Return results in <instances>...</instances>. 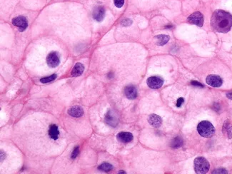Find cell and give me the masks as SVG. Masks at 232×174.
<instances>
[{
  "mask_svg": "<svg viewBox=\"0 0 232 174\" xmlns=\"http://www.w3.org/2000/svg\"><path fill=\"white\" fill-rule=\"evenodd\" d=\"M211 25L216 32L227 33L232 26V15L224 10H216L211 17Z\"/></svg>",
  "mask_w": 232,
  "mask_h": 174,
  "instance_id": "6da1fadb",
  "label": "cell"
},
{
  "mask_svg": "<svg viewBox=\"0 0 232 174\" xmlns=\"http://www.w3.org/2000/svg\"><path fill=\"white\" fill-rule=\"evenodd\" d=\"M197 131L199 135L204 138H211L215 133L214 126L211 122L207 121H203L200 122L198 124Z\"/></svg>",
  "mask_w": 232,
  "mask_h": 174,
  "instance_id": "7a4b0ae2",
  "label": "cell"
},
{
  "mask_svg": "<svg viewBox=\"0 0 232 174\" xmlns=\"http://www.w3.org/2000/svg\"><path fill=\"white\" fill-rule=\"evenodd\" d=\"M210 165L204 157H198L194 160V170L196 173L204 174L208 172Z\"/></svg>",
  "mask_w": 232,
  "mask_h": 174,
  "instance_id": "3957f363",
  "label": "cell"
},
{
  "mask_svg": "<svg viewBox=\"0 0 232 174\" xmlns=\"http://www.w3.org/2000/svg\"><path fill=\"white\" fill-rule=\"evenodd\" d=\"M105 122L111 127H116L119 124V118L114 111L109 110L105 115Z\"/></svg>",
  "mask_w": 232,
  "mask_h": 174,
  "instance_id": "277c9868",
  "label": "cell"
},
{
  "mask_svg": "<svg viewBox=\"0 0 232 174\" xmlns=\"http://www.w3.org/2000/svg\"><path fill=\"white\" fill-rule=\"evenodd\" d=\"M188 22L190 24H195L198 26H202L204 24V17L203 14L199 12H194L188 17Z\"/></svg>",
  "mask_w": 232,
  "mask_h": 174,
  "instance_id": "5b68a950",
  "label": "cell"
},
{
  "mask_svg": "<svg viewBox=\"0 0 232 174\" xmlns=\"http://www.w3.org/2000/svg\"><path fill=\"white\" fill-rule=\"evenodd\" d=\"M146 83L149 88L157 89L162 86L164 84V80L159 77H151L147 79Z\"/></svg>",
  "mask_w": 232,
  "mask_h": 174,
  "instance_id": "8992f818",
  "label": "cell"
},
{
  "mask_svg": "<svg viewBox=\"0 0 232 174\" xmlns=\"http://www.w3.org/2000/svg\"><path fill=\"white\" fill-rule=\"evenodd\" d=\"M12 24L19 29V32H24L27 28V20L24 17L19 16L12 19Z\"/></svg>",
  "mask_w": 232,
  "mask_h": 174,
  "instance_id": "52a82bcc",
  "label": "cell"
},
{
  "mask_svg": "<svg viewBox=\"0 0 232 174\" xmlns=\"http://www.w3.org/2000/svg\"><path fill=\"white\" fill-rule=\"evenodd\" d=\"M206 82L208 85L212 87H219L223 84L222 78L216 75H209L206 79Z\"/></svg>",
  "mask_w": 232,
  "mask_h": 174,
  "instance_id": "ba28073f",
  "label": "cell"
},
{
  "mask_svg": "<svg viewBox=\"0 0 232 174\" xmlns=\"http://www.w3.org/2000/svg\"><path fill=\"white\" fill-rule=\"evenodd\" d=\"M59 58L58 57L57 53L54 52L49 53L47 57H46V63L51 68L57 67L59 64Z\"/></svg>",
  "mask_w": 232,
  "mask_h": 174,
  "instance_id": "9c48e42d",
  "label": "cell"
},
{
  "mask_svg": "<svg viewBox=\"0 0 232 174\" xmlns=\"http://www.w3.org/2000/svg\"><path fill=\"white\" fill-rule=\"evenodd\" d=\"M105 15V10L104 7L101 6H98L94 8L93 11V17L96 21L102 22Z\"/></svg>",
  "mask_w": 232,
  "mask_h": 174,
  "instance_id": "30bf717a",
  "label": "cell"
},
{
  "mask_svg": "<svg viewBox=\"0 0 232 174\" xmlns=\"http://www.w3.org/2000/svg\"><path fill=\"white\" fill-rule=\"evenodd\" d=\"M124 94L127 99H134L137 97V89L134 86H127L124 89Z\"/></svg>",
  "mask_w": 232,
  "mask_h": 174,
  "instance_id": "8fae6325",
  "label": "cell"
},
{
  "mask_svg": "<svg viewBox=\"0 0 232 174\" xmlns=\"http://www.w3.org/2000/svg\"><path fill=\"white\" fill-rule=\"evenodd\" d=\"M132 133L129 132H120L117 135V139L122 143H129L133 140Z\"/></svg>",
  "mask_w": 232,
  "mask_h": 174,
  "instance_id": "7c38bea8",
  "label": "cell"
},
{
  "mask_svg": "<svg viewBox=\"0 0 232 174\" xmlns=\"http://www.w3.org/2000/svg\"><path fill=\"white\" fill-rule=\"evenodd\" d=\"M148 121L151 126L155 128H159L162 124V118L157 114H151L149 116Z\"/></svg>",
  "mask_w": 232,
  "mask_h": 174,
  "instance_id": "4fadbf2b",
  "label": "cell"
},
{
  "mask_svg": "<svg viewBox=\"0 0 232 174\" xmlns=\"http://www.w3.org/2000/svg\"><path fill=\"white\" fill-rule=\"evenodd\" d=\"M68 113L71 116V117L79 118L83 116L84 111L82 107H80L79 106H74L69 109Z\"/></svg>",
  "mask_w": 232,
  "mask_h": 174,
  "instance_id": "5bb4252c",
  "label": "cell"
},
{
  "mask_svg": "<svg viewBox=\"0 0 232 174\" xmlns=\"http://www.w3.org/2000/svg\"><path fill=\"white\" fill-rule=\"evenodd\" d=\"M84 66L83 64L81 63H77L71 71V75L72 77H78V76L82 74V73L84 72Z\"/></svg>",
  "mask_w": 232,
  "mask_h": 174,
  "instance_id": "9a60e30c",
  "label": "cell"
},
{
  "mask_svg": "<svg viewBox=\"0 0 232 174\" xmlns=\"http://www.w3.org/2000/svg\"><path fill=\"white\" fill-rule=\"evenodd\" d=\"M59 131L57 125H51L50 126V129H49V136H50V137L53 140H57L59 138Z\"/></svg>",
  "mask_w": 232,
  "mask_h": 174,
  "instance_id": "2e32d148",
  "label": "cell"
},
{
  "mask_svg": "<svg viewBox=\"0 0 232 174\" xmlns=\"http://www.w3.org/2000/svg\"><path fill=\"white\" fill-rule=\"evenodd\" d=\"M155 39H157V45L163 46L169 42V39H170V37H169L168 35L160 34V35L157 36V37H155Z\"/></svg>",
  "mask_w": 232,
  "mask_h": 174,
  "instance_id": "e0dca14e",
  "label": "cell"
},
{
  "mask_svg": "<svg viewBox=\"0 0 232 174\" xmlns=\"http://www.w3.org/2000/svg\"><path fill=\"white\" fill-rule=\"evenodd\" d=\"M183 145V139L179 136H177L171 142V147L172 148H178L182 147Z\"/></svg>",
  "mask_w": 232,
  "mask_h": 174,
  "instance_id": "ac0fdd59",
  "label": "cell"
},
{
  "mask_svg": "<svg viewBox=\"0 0 232 174\" xmlns=\"http://www.w3.org/2000/svg\"><path fill=\"white\" fill-rule=\"evenodd\" d=\"M98 169L100 171H105V172H109V171L112 170L113 166H112V165H111L110 164H108V163H104V164H101L99 167H98Z\"/></svg>",
  "mask_w": 232,
  "mask_h": 174,
  "instance_id": "d6986e66",
  "label": "cell"
},
{
  "mask_svg": "<svg viewBox=\"0 0 232 174\" xmlns=\"http://www.w3.org/2000/svg\"><path fill=\"white\" fill-rule=\"evenodd\" d=\"M56 78H57V75H56L55 73H54V74H52V76H50V77H46L42 78V79H40V81H41L42 83L46 84V83H48V82L52 81L53 80H55Z\"/></svg>",
  "mask_w": 232,
  "mask_h": 174,
  "instance_id": "ffe728a7",
  "label": "cell"
},
{
  "mask_svg": "<svg viewBox=\"0 0 232 174\" xmlns=\"http://www.w3.org/2000/svg\"><path fill=\"white\" fill-rule=\"evenodd\" d=\"M115 6L118 8H121L124 4V0H114Z\"/></svg>",
  "mask_w": 232,
  "mask_h": 174,
  "instance_id": "44dd1931",
  "label": "cell"
},
{
  "mask_svg": "<svg viewBox=\"0 0 232 174\" xmlns=\"http://www.w3.org/2000/svg\"><path fill=\"white\" fill-rule=\"evenodd\" d=\"M78 154H79V147H76V148H74V150L73 151L72 153H71V158H72V159H74V158H77Z\"/></svg>",
  "mask_w": 232,
  "mask_h": 174,
  "instance_id": "7402d4cb",
  "label": "cell"
},
{
  "mask_svg": "<svg viewBox=\"0 0 232 174\" xmlns=\"http://www.w3.org/2000/svg\"><path fill=\"white\" fill-rule=\"evenodd\" d=\"M131 23H132V21H131V19H124V21H122V25H123V26H126L131 25Z\"/></svg>",
  "mask_w": 232,
  "mask_h": 174,
  "instance_id": "603a6c76",
  "label": "cell"
},
{
  "mask_svg": "<svg viewBox=\"0 0 232 174\" xmlns=\"http://www.w3.org/2000/svg\"><path fill=\"white\" fill-rule=\"evenodd\" d=\"M213 173H227V171L224 168H218L214 171Z\"/></svg>",
  "mask_w": 232,
  "mask_h": 174,
  "instance_id": "cb8c5ba5",
  "label": "cell"
},
{
  "mask_svg": "<svg viewBox=\"0 0 232 174\" xmlns=\"http://www.w3.org/2000/svg\"><path fill=\"white\" fill-rule=\"evenodd\" d=\"M191 84L192 86H199V87H203L204 86L202 85V84L199 83V82L196 81H192L191 82Z\"/></svg>",
  "mask_w": 232,
  "mask_h": 174,
  "instance_id": "d4e9b609",
  "label": "cell"
},
{
  "mask_svg": "<svg viewBox=\"0 0 232 174\" xmlns=\"http://www.w3.org/2000/svg\"><path fill=\"white\" fill-rule=\"evenodd\" d=\"M183 103H184V99H183V98H179V99L177 100V107H181V106H182Z\"/></svg>",
  "mask_w": 232,
  "mask_h": 174,
  "instance_id": "484cf974",
  "label": "cell"
},
{
  "mask_svg": "<svg viewBox=\"0 0 232 174\" xmlns=\"http://www.w3.org/2000/svg\"><path fill=\"white\" fill-rule=\"evenodd\" d=\"M226 97H228V98H229V99H232V91H231V92H229V93H226Z\"/></svg>",
  "mask_w": 232,
  "mask_h": 174,
  "instance_id": "4316f807",
  "label": "cell"
},
{
  "mask_svg": "<svg viewBox=\"0 0 232 174\" xmlns=\"http://www.w3.org/2000/svg\"><path fill=\"white\" fill-rule=\"evenodd\" d=\"M119 173H125V172H124L123 171H119Z\"/></svg>",
  "mask_w": 232,
  "mask_h": 174,
  "instance_id": "83f0119b",
  "label": "cell"
}]
</instances>
